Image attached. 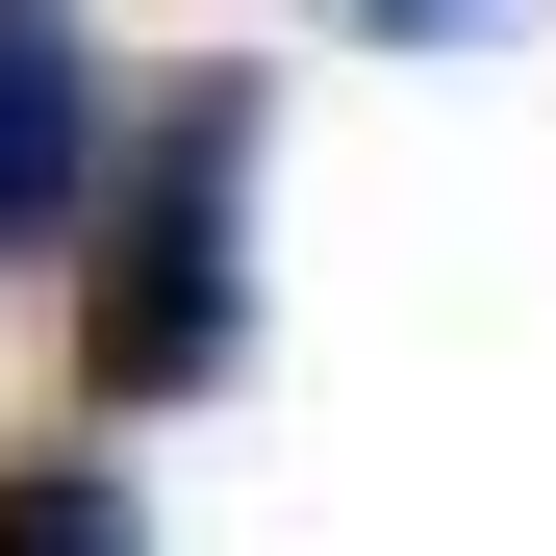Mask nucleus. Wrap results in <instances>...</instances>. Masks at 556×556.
I'll list each match as a JSON object with an SVG mask.
<instances>
[{"mask_svg":"<svg viewBox=\"0 0 556 556\" xmlns=\"http://www.w3.org/2000/svg\"><path fill=\"white\" fill-rule=\"evenodd\" d=\"M354 26H380V51H430V26H506V0H354Z\"/></svg>","mask_w":556,"mask_h":556,"instance_id":"20e7f679","label":"nucleus"},{"mask_svg":"<svg viewBox=\"0 0 556 556\" xmlns=\"http://www.w3.org/2000/svg\"><path fill=\"white\" fill-rule=\"evenodd\" d=\"M102 127H127V76L76 0H0V278H51L76 203H102Z\"/></svg>","mask_w":556,"mask_h":556,"instance_id":"f03ea898","label":"nucleus"},{"mask_svg":"<svg viewBox=\"0 0 556 556\" xmlns=\"http://www.w3.org/2000/svg\"><path fill=\"white\" fill-rule=\"evenodd\" d=\"M253 76H152V102L102 127V203H76V405L152 430V405H228L253 354Z\"/></svg>","mask_w":556,"mask_h":556,"instance_id":"f257e3e1","label":"nucleus"},{"mask_svg":"<svg viewBox=\"0 0 556 556\" xmlns=\"http://www.w3.org/2000/svg\"><path fill=\"white\" fill-rule=\"evenodd\" d=\"M0 556H152V506H127V455H102V430L0 455Z\"/></svg>","mask_w":556,"mask_h":556,"instance_id":"7ed1b4c3","label":"nucleus"}]
</instances>
